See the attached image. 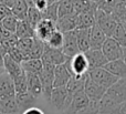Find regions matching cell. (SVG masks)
<instances>
[{"instance_id": "obj_1", "label": "cell", "mask_w": 126, "mask_h": 114, "mask_svg": "<svg viewBox=\"0 0 126 114\" xmlns=\"http://www.w3.org/2000/svg\"><path fill=\"white\" fill-rule=\"evenodd\" d=\"M118 20L115 18V16L112 13H107L105 11L97 8L95 13V24H97L102 31L106 34L107 38H111L113 32L115 31L116 27L118 24Z\"/></svg>"}, {"instance_id": "obj_2", "label": "cell", "mask_w": 126, "mask_h": 114, "mask_svg": "<svg viewBox=\"0 0 126 114\" xmlns=\"http://www.w3.org/2000/svg\"><path fill=\"white\" fill-rule=\"evenodd\" d=\"M65 64L71 72L72 77H84L89 72V63L85 54L82 52L70 58Z\"/></svg>"}, {"instance_id": "obj_3", "label": "cell", "mask_w": 126, "mask_h": 114, "mask_svg": "<svg viewBox=\"0 0 126 114\" xmlns=\"http://www.w3.org/2000/svg\"><path fill=\"white\" fill-rule=\"evenodd\" d=\"M87 77L92 80L93 82H95L96 84H98L100 86L104 88L105 90L110 89L113 84H115L118 81V78L114 77L113 74L106 71L104 68L100 69H94V70H90L87 72Z\"/></svg>"}, {"instance_id": "obj_4", "label": "cell", "mask_w": 126, "mask_h": 114, "mask_svg": "<svg viewBox=\"0 0 126 114\" xmlns=\"http://www.w3.org/2000/svg\"><path fill=\"white\" fill-rule=\"evenodd\" d=\"M69 60V58L62 52V50H57V49H51L46 44V50L41 58V61L43 66H51L55 68L57 65L64 64Z\"/></svg>"}, {"instance_id": "obj_5", "label": "cell", "mask_w": 126, "mask_h": 114, "mask_svg": "<svg viewBox=\"0 0 126 114\" xmlns=\"http://www.w3.org/2000/svg\"><path fill=\"white\" fill-rule=\"evenodd\" d=\"M71 101H72V98L69 95L65 86L53 89L52 93H51L50 102L58 111H63L64 112L69 108Z\"/></svg>"}, {"instance_id": "obj_6", "label": "cell", "mask_w": 126, "mask_h": 114, "mask_svg": "<svg viewBox=\"0 0 126 114\" xmlns=\"http://www.w3.org/2000/svg\"><path fill=\"white\" fill-rule=\"evenodd\" d=\"M101 50L109 62L120 60L123 57V48L113 38H106Z\"/></svg>"}, {"instance_id": "obj_7", "label": "cell", "mask_w": 126, "mask_h": 114, "mask_svg": "<svg viewBox=\"0 0 126 114\" xmlns=\"http://www.w3.org/2000/svg\"><path fill=\"white\" fill-rule=\"evenodd\" d=\"M40 81L42 84V94L50 102L51 93L53 91V78H54V68L43 66L42 72L39 74Z\"/></svg>"}, {"instance_id": "obj_8", "label": "cell", "mask_w": 126, "mask_h": 114, "mask_svg": "<svg viewBox=\"0 0 126 114\" xmlns=\"http://www.w3.org/2000/svg\"><path fill=\"white\" fill-rule=\"evenodd\" d=\"M55 30H57L55 22L51 21V20L42 19L34 29V37L37 39H39L40 41L47 43L48 40L50 39V37L54 33Z\"/></svg>"}, {"instance_id": "obj_9", "label": "cell", "mask_w": 126, "mask_h": 114, "mask_svg": "<svg viewBox=\"0 0 126 114\" xmlns=\"http://www.w3.org/2000/svg\"><path fill=\"white\" fill-rule=\"evenodd\" d=\"M84 54L86 57L87 63H89V71L94 70V69L104 68L109 62L106 58L104 57L101 49H90Z\"/></svg>"}, {"instance_id": "obj_10", "label": "cell", "mask_w": 126, "mask_h": 114, "mask_svg": "<svg viewBox=\"0 0 126 114\" xmlns=\"http://www.w3.org/2000/svg\"><path fill=\"white\" fill-rule=\"evenodd\" d=\"M90 100L84 93V90L78 92L75 95H73L72 101L70 103L69 108L64 111V114H78L82 110H84L86 106H89Z\"/></svg>"}, {"instance_id": "obj_11", "label": "cell", "mask_w": 126, "mask_h": 114, "mask_svg": "<svg viewBox=\"0 0 126 114\" xmlns=\"http://www.w3.org/2000/svg\"><path fill=\"white\" fill-rule=\"evenodd\" d=\"M105 94L118 104H123L126 101V79H120L115 84L107 89Z\"/></svg>"}, {"instance_id": "obj_12", "label": "cell", "mask_w": 126, "mask_h": 114, "mask_svg": "<svg viewBox=\"0 0 126 114\" xmlns=\"http://www.w3.org/2000/svg\"><path fill=\"white\" fill-rule=\"evenodd\" d=\"M84 93L89 98L90 101L100 102L102 100V98L105 95V93H106V90L104 88H102V86H100L98 84H96L95 82H93L87 77L84 84Z\"/></svg>"}, {"instance_id": "obj_13", "label": "cell", "mask_w": 126, "mask_h": 114, "mask_svg": "<svg viewBox=\"0 0 126 114\" xmlns=\"http://www.w3.org/2000/svg\"><path fill=\"white\" fill-rule=\"evenodd\" d=\"M72 74L67 69L66 64H60L54 68V78H53V89L66 86L71 80Z\"/></svg>"}, {"instance_id": "obj_14", "label": "cell", "mask_w": 126, "mask_h": 114, "mask_svg": "<svg viewBox=\"0 0 126 114\" xmlns=\"http://www.w3.org/2000/svg\"><path fill=\"white\" fill-rule=\"evenodd\" d=\"M62 52L69 59L76 55L78 53H80V49H79L78 40H76V35H75V30L64 33V43H63Z\"/></svg>"}, {"instance_id": "obj_15", "label": "cell", "mask_w": 126, "mask_h": 114, "mask_svg": "<svg viewBox=\"0 0 126 114\" xmlns=\"http://www.w3.org/2000/svg\"><path fill=\"white\" fill-rule=\"evenodd\" d=\"M78 26H79L78 15H75V13L70 16H65V17H61L55 22L57 30L62 32L63 34L67 32H71V31H74L75 29H78Z\"/></svg>"}, {"instance_id": "obj_16", "label": "cell", "mask_w": 126, "mask_h": 114, "mask_svg": "<svg viewBox=\"0 0 126 114\" xmlns=\"http://www.w3.org/2000/svg\"><path fill=\"white\" fill-rule=\"evenodd\" d=\"M16 97L13 80L8 73L3 72L0 75V99Z\"/></svg>"}, {"instance_id": "obj_17", "label": "cell", "mask_w": 126, "mask_h": 114, "mask_svg": "<svg viewBox=\"0 0 126 114\" xmlns=\"http://www.w3.org/2000/svg\"><path fill=\"white\" fill-rule=\"evenodd\" d=\"M98 105H100L101 114H120L122 104H118L109 95L105 94L102 100L98 102Z\"/></svg>"}, {"instance_id": "obj_18", "label": "cell", "mask_w": 126, "mask_h": 114, "mask_svg": "<svg viewBox=\"0 0 126 114\" xmlns=\"http://www.w3.org/2000/svg\"><path fill=\"white\" fill-rule=\"evenodd\" d=\"M106 34L102 31V29L94 24L90 31V46L91 49H102L105 40H106Z\"/></svg>"}, {"instance_id": "obj_19", "label": "cell", "mask_w": 126, "mask_h": 114, "mask_svg": "<svg viewBox=\"0 0 126 114\" xmlns=\"http://www.w3.org/2000/svg\"><path fill=\"white\" fill-rule=\"evenodd\" d=\"M3 70H4V72L8 73L12 78V80L24 73L21 64L16 62L15 60H12L8 54L4 57V60H3Z\"/></svg>"}, {"instance_id": "obj_20", "label": "cell", "mask_w": 126, "mask_h": 114, "mask_svg": "<svg viewBox=\"0 0 126 114\" xmlns=\"http://www.w3.org/2000/svg\"><path fill=\"white\" fill-rule=\"evenodd\" d=\"M26 75H27L28 92L37 99V98H39L42 94V84H41V81H40L39 75L31 74V73H26Z\"/></svg>"}, {"instance_id": "obj_21", "label": "cell", "mask_w": 126, "mask_h": 114, "mask_svg": "<svg viewBox=\"0 0 126 114\" xmlns=\"http://www.w3.org/2000/svg\"><path fill=\"white\" fill-rule=\"evenodd\" d=\"M106 71H109L111 74L118 79H126V64L122 59L116 61L107 62V64L104 66Z\"/></svg>"}, {"instance_id": "obj_22", "label": "cell", "mask_w": 126, "mask_h": 114, "mask_svg": "<svg viewBox=\"0 0 126 114\" xmlns=\"http://www.w3.org/2000/svg\"><path fill=\"white\" fill-rule=\"evenodd\" d=\"M73 7L75 15L84 12L95 13L97 10V4L94 0H73Z\"/></svg>"}, {"instance_id": "obj_23", "label": "cell", "mask_w": 126, "mask_h": 114, "mask_svg": "<svg viewBox=\"0 0 126 114\" xmlns=\"http://www.w3.org/2000/svg\"><path fill=\"white\" fill-rule=\"evenodd\" d=\"M90 31L91 29H75V35L78 40V46L80 49V52L85 53L91 49L90 46Z\"/></svg>"}, {"instance_id": "obj_24", "label": "cell", "mask_w": 126, "mask_h": 114, "mask_svg": "<svg viewBox=\"0 0 126 114\" xmlns=\"http://www.w3.org/2000/svg\"><path fill=\"white\" fill-rule=\"evenodd\" d=\"M87 74L84 77H72L71 80L69 81V83L66 84V91L69 93V95L71 98H73V95H75L78 92L84 90V84L86 81Z\"/></svg>"}, {"instance_id": "obj_25", "label": "cell", "mask_w": 126, "mask_h": 114, "mask_svg": "<svg viewBox=\"0 0 126 114\" xmlns=\"http://www.w3.org/2000/svg\"><path fill=\"white\" fill-rule=\"evenodd\" d=\"M0 113L1 114H19L20 113L17 101H16V97L0 99Z\"/></svg>"}, {"instance_id": "obj_26", "label": "cell", "mask_w": 126, "mask_h": 114, "mask_svg": "<svg viewBox=\"0 0 126 114\" xmlns=\"http://www.w3.org/2000/svg\"><path fill=\"white\" fill-rule=\"evenodd\" d=\"M35 100L37 99L33 95H31L29 92L21 93V94H16V101H17L20 112H24L28 109L34 108Z\"/></svg>"}, {"instance_id": "obj_27", "label": "cell", "mask_w": 126, "mask_h": 114, "mask_svg": "<svg viewBox=\"0 0 126 114\" xmlns=\"http://www.w3.org/2000/svg\"><path fill=\"white\" fill-rule=\"evenodd\" d=\"M21 66L26 73L39 75L43 70V64L41 59H29L21 63Z\"/></svg>"}, {"instance_id": "obj_28", "label": "cell", "mask_w": 126, "mask_h": 114, "mask_svg": "<svg viewBox=\"0 0 126 114\" xmlns=\"http://www.w3.org/2000/svg\"><path fill=\"white\" fill-rule=\"evenodd\" d=\"M15 34L18 39H24V38H33L34 37V30L29 26L26 20H18L17 29Z\"/></svg>"}, {"instance_id": "obj_29", "label": "cell", "mask_w": 126, "mask_h": 114, "mask_svg": "<svg viewBox=\"0 0 126 114\" xmlns=\"http://www.w3.org/2000/svg\"><path fill=\"white\" fill-rule=\"evenodd\" d=\"M96 13V12H95ZM95 13L92 12H84L78 15V21L80 29H91L95 24Z\"/></svg>"}, {"instance_id": "obj_30", "label": "cell", "mask_w": 126, "mask_h": 114, "mask_svg": "<svg viewBox=\"0 0 126 114\" xmlns=\"http://www.w3.org/2000/svg\"><path fill=\"white\" fill-rule=\"evenodd\" d=\"M29 8H30L29 4L27 3L24 0H18L17 3L15 4V7L11 9V13H12L18 20H26Z\"/></svg>"}, {"instance_id": "obj_31", "label": "cell", "mask_w": 126, "mask_h": 114, "mask_svg": "<svg viewBox=\"0 0 126 114\" xmlns=\"http://www.w3.org/2000/svg\"><path fill=\"white\" fill-rule=\"evenodd\" d=\"M41 20H42L41 11H39L37 8H34V7H30L28 10V13H27V17H26V21L29 23V26L34 30L35 27L38 26V23H39Z\"/></svg>"}, {"instance_id": "obj_32", "label": "cell", "mask_w": 126, "mask_h": 114, "mask_svg": "<svg viewBox=\"0 0 126 114\" xmlns=\"http://www.w3.org/2000/svg\"><path fill=\"white\" fill-rule=\"evenodd\" d=\"M63 43H64V34L60 31L55 30L54 33L50 37V39L47 42V46L51 49H57V50H62Z\"/></svg>"}, {"instance_id": "obj_33", "label": "cell", "mask_w": 126, "mask_h": 114, "mask_svg": "<svg viewBox=\"0 0 126 114\" xmlns=\"http://www.w3.org/2000/svg\"><path fill=\"white\" fill-rule=\"evenodd\" d=\"M44 50H46V43L34 37L32 48L30 51V59H41L44 53Z\"/></svg>"}, {"instance_id": "obj_34", "label": "cell", "mask_w": 126, "mask_h": 114, "mask_svg": "<svg viewBox=\"0 0 126 114\" xmlns=\"http://www.w3.org/2000/svg\"><path fill=\"white\" fill-rule=\"evenodd\" d=\"M58 12H59V18L73 15L74 13L73 0H60L58 2Z\"/></svg>"}, {"instance_id": "obj_35", "label": "cell", "mask_w": 126, "mask_h": 114, "mask_svg": "<svg viewBox=\"0 0 126 114\" xmlns=\"http://www.w3.org/2000/svg\"><path fill=\"white\" fill-rule=\"evenodd\" d=\"M122 48H126V29L122 22H118L115 31L113 32L112 37Z\"/></svg>"}, {"instance_id": "obj_36", "label": "cell", "mask_w": 126, "mask_h": 114, "mask_svg": "<svg viewBox=\"0 0 126 114\" xmlns=\"http://www.w3.org/2000/svg\"><path fill=\"white\" fill-rule=\"evenodd\" d=\"M34 38V37H33ZM33 38H24V39H19L17 43V48L26 55L27 60L30 59V51L32 48L33 43ZM26 60V61H27Z\"/></svg>"}, {"instance_id": "obj_37", "label": "cell", "mask_w": 126, "mask_h": 114, "mask_svg": "<svg viewBox=\"0 0 126 114\" xmlns=\"http://www.w3.org/2000/svg\"><path fill=\"white\" fill-rule=\"evenodd\" d=\"M42 19L51 20L53 22H57L59 19V12H58V3L48 4L46 9L42 11Z\"/></svg>"}, {"instance_id": "obj_38", "label": "cell", "mask_w": 126, "mask_h": 114, "mask_svg": "<svg viewBox=\"0 0 126 114\" xmlns=\"http://www.w3.org/2000/svg\"><path fill=\"white\" fill-rule=\"evenodd\" d=\"M118 0H96L97 8L107 13H114Z\"/></svg>"}, {"instance_id": "obj_39", "label": "cell", "mask_w": 126, "mask_h": 114, "mask_svg": "<svg viewBox=\"0 0 126 114\" xmlns=\"http://www.w3.org/2000/svg\"><path fill=\"white\" fill-rule=\"evenodd\" d=\"M13 84H15V91L16 94H21V93L28 92V88H27V75L26 72L21 74L20 77L13 79Z\"/></svg>"}, {"instance_id": "obj_40", "label": "cell", "mask_w": 126, "mask_h": 114, "mask_svg": "<svg viewBox=\"0 0 126 114\" xmlns=\"http://www.w3.org/2000/svg\"><path fill=\"white\" fill-rule=\"evenodd\" d=\"M18 40L19 39L17 38V35L13 33V34H11V35H9V37L4 38V39L0 40V46L7 51V53H8V51H10L11 49H13V48L17 47Z\"/></svg>"}, {"instance_id": "obj_41", "label": "cell", "mask_w": 126, "mask_h": 114, "mask_svg": "<svg viewBox=\"0 0 126 114\" xmlns=\"http://www.w3.org/2000/svg\"><path fill=\"white\" fill-rule=\"evenodd\" d=\"M2 26L11 33H15L16 32V29H17V24H18V19L15 17V16L11 13L9 15L8 17H6L3 20L1 21Z\"/></svg>"}, {"instance_id": "obj_42", "label": "cell", "mask_w": 126, "mask_h": 114, "mask_svg": "<svg viewBox=\"0 0 126 114\" xmlns=\"http://www.w3.org/2000/svg\"><path fill=\"white\" fill-rule=\"evenodd\" d=\"M7 54H8L12 60H15L16 62H18V63H20V64H21L23 61H26V60H27L26 55H24L23 53H22L21 51L17 48V47H16V48H13V49H11L10 51H8V53H7Z\"/></svg>"}, {"instance_id": "obj_43", "label": "cell", "mask_w": 126, "mask_h": 114, "mask_svg": "<svg viewBox=\"0 0 126 114\" xmlns=\"http://www.w3.org/2000/svg\"><path fill=\"white\" fill-rule=\"evenodd\" d=\"M32 3H33V7L37 8L38 10L41 11V12L48 7V1H47V0H33Z\"/></svg>"}, {"instance_id": "obj_44", "label": "cell", "mask_w": 126, "mask_h": 114, "mask_svg": "<svg viewBox=\"0 0 126 114\" xmlns=\"http://www.w3.org/2000/svg\"><path fill=\"white\" fill-rule=\"evenodd\" d=\"M9 15H11V10L9 8H7L6 6L0 3V22L4 19L6 17H8Z\"/></svg>"}, {"instance_id": "obj_45", "label": "cell", "mask_w": 126, "mask_h": 114, "mask_svg": "<svg viewBox=\"0 0 126 114\" xmlns=\"http://www.w3.org/2000/svg\"><path fill=\"white\" fill-rule=\"evenodd\" d=\"M11 34H13V33L9 32V31L7 30V29L4 28L3 26H2L1 22H0V40H1V39H4V38L9 37V35H11Z\"/></svg>"}, {"instance_id": "obj_46", "label": "cell", "mask_w": 126, "mask_h": 114, "mask_svg": "<svg viewBox=\"0 0 126 114\" xmlns=\"http://www.w3.org/2000/svg\"><path fill=\"white\" fill-rule=\"evenodd\" d=\"M17 1L18 0H0V3L6 6L7 8H9L11 10V9L15 7V4L17 3Z\"/></svg>"}, {"instance_id": "obj_47", "label": "cell", "mask_w": 126, "mask_h": 114, "mask_svg": "<svg viewBox=\"0 0 126 114\" xmlns=\"http://www.w3.org/2000/svg\"><path fill=\"white\" fill-rule=\"evenodd\" d=\"M21 114H44V112L39 108H31L24 111V112H22Z\"/></svg>"}, {"instance_id": "obj_48", "label": "cell", "mask_w": 126, "mask_h": 114, "mask_svg": "<svg viewBox=\"0 0 126 114\" xmlns=\"http://www.w3.org/2000/svg\"><path fill=\"white\" fill-rule=\"evenodd\" d=\"M6 55H7V51L0 46V68L2 69H3V60Z\"/></svg>"}, {"instance_id": "obj_49", "label": "cell", "mask_w": 126, "mask_h": 114, "mask_svg": "<svg viewBox=\"0 0 126 114\" xmlns=\"http://www.w3.org/2000/svg\"><path fill=\"white\" fill-rule=\"evenodd\" d=\"M120 114H126V101L122 104L121 106V111H120Z\"/></svg>"}, {"instance_id": "obj_50", "label": "cell", "mask_w": 126, "mask_h": 114, "mask_svg": "<svg viewBox=\"0 0 126 114\" xmlns=\"http://www.w3.org/2000/svg\"><path fill=\"white\" fill-rule=\"evenodd\" d=\"M122 60L125 62V64H126V48H123V57H122Z\"/></svg>"}, {"instance_id": "obj_51", "label": "cell", "mask_w": 126, "mask_h": 114, "mask_svg": "<svg viewBox=\"0 0 126 114\" xmlns=\"http://www.w3.org/2000/svg\"><path fill=\"white\" fill-rule=\"evenodd\" d=\"M48 1V4H52V3H58L60 0H47Z\"/></svg>"}, {"instance_id": "obj_52", "label": "cell", "mask_w": 126, "mask_h": 114, "mask_svg": "<svg viewBox=\"0 0 126 114\" xmlns=\"http://www.w3.org/2000/svg\"><path fill=\"white\" fill-rule=\"evenodd\" d=\"M24 1H26L27 3L29 4V7H33V3H32V1H33V0H24Z\"/></svg>"}, {"instance_id": "obj_53", "label": "cell", "mask_w": 126, "mask_h": 114, "mask_svg": "<svg viewBox=\"0 0 126 114\" xmlns=\"http://www.w3.org/2000/svg\"><path fill=\"white\" fill-rule=\"evenodd\" d=\"M121 22H122V23L124 24V26H126V17H125L124 19H123V20H122V21H121Z\"/></svg>"}, {"instance_id": "obj_54", "label": "cell", "mask_w": 126, "mask_h": 114, "mask_svg": "<svg viewBox=\"0 0 126 114\" xmlns=\"http://www.w3.org/2000/svg\"><path fill=\"white\" fill-rule=\"evenodd\" d=\"M3 72H4V70H3V69H2V68H0V75H1Z\"/></svg>"}, {"instance_id": "obj_55", "label": "cell", "mask_w": 126, "mask_h": 114, "mask_svg": "<svg viewBox=\"0 0 126 114\" xmlns=\"http://www.w3.org/2000/svg\"><path fill=\"white\" fill-rule=\"evenodd\" d=\"M124 27H125V29H126V26H124Z\"/></svg>"}, {"instance_id": "obj_56", "label": "cell", "mask_w": 126, "mask_h": 114, "mask_svg": "<svg viewBox=\"0 0 126 114\" xmlns=\"http://www.w3.org/2000/svg\"><path fill=\"white\" fill-rule=\"evenodd\" d=\"M94 1H95V2H96V0H94Z\"/></svg>"}, {"instance_id": "obj_57", "label": "cell", "mask_w": 126, "mask_h": 114, "mask_svg": "<svg viewBox=\"0 0 126 114\" xmlns=\"http://www.w3.org/2000/svg\"><path fill=\"white\" fill-rule=\"evenodd\" d=\"M98 114H101V113H98Z\"/></svg>"}]
</instances>
